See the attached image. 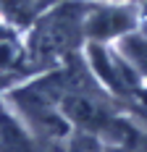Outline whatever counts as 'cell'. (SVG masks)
<instances>
[{
    "instance_id": "1",
    "label": "cell",
    "mask_w": 147,
    "mask_h": 152,
    "mask_svg": "<svg viewBox=\"0 0 147 152\" xmlns=\"http://www.w3.org/2000/svg\"><path fill=\"white\" fill-rule=\"evenodd\" d=\"M89 8V0H58L26 29V37H21V42L34 76L84 50V21Z\"/></svg>"
},
{
    "instance_id": "2",
    "label": "cell",
    "mask_w": 147,
    "mask_h": 152,
    "mask_svg": "<svg viewBox=\"0 0 147 152\" xmlns=\"http://www.w3.org/2000/svg\"><path fill=\"white\" fill-rule=\"evenodd\" d=\"M5 105L24 121V126L50 144H66L74 134L71 121L45 92H40L29 79L5 89Z\"/></svg>"
},
{
    "instance_id": "3",
    "label": "cell",
    "mask_w": 147,
    "mask_h": 152,
    "mask_svg": "<svg viewBox=\"0 0 147 152\" xmlns=\"http://www.w3.org/2000/svg\"><path fill=\"white\" fill-rule=\"evenodd\" d=\"M139 29V8L132 3H92L84 21L87 42L113 45L116 39Z\"/></svg>"
},
{
    "instance_id": "4",
    "label": "cell",
    "mask_w": 147,
    "mask_h": 152,
    "mask_svg": "<svg viewBox=\"0 0 147 152\" xmlns=\"http://www.w3.org/2000/svg\"><path fill=\"white\" fill-rule=\"evenodd\" d=\"M58 0H0V18L16 31H26Z\"/></svg>"
},
{
    "instance_id": "5",
    "label": "cell",
    "mask_w": 147,
    "mask_h": 152,
    "mask_svg": "<svg viewBox=\"0 0 147 152\" xmlns=\"http://www.w3.org/2000/svg\"><path fill=\"white\" fill-rule=\"evenodd\" d=\"M113 3H132V0H113Z\"/></svg>"
}]
</instances>
